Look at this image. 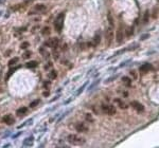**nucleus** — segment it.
<instances>
[{"instance_id": "nucleus-39", "label": "nucleus", "mask_w": 159, "mask_h": 148, "mask_svg": "<svg viewBox=\"0 0 159 148\" xmlns=\"http://www.w3.org/2000/svg\"><path fill=\"white\" fill-rule=\"evenodd\" d=\"M4 1V0H0V3H1V2H3Z\"/></svg>"}, {"instance_id": "nucleus-31", "label": "nucleus", "mask_w": 159, "mask_h": 148, "mask_svg": "<svg viewBox=\"0 0 159 148\" xmlns=\"http://www.w3.org/2000/svg\"><path fill=\"white\" fill-rule=\"evenodd\" d=\"M130 75L133 76L134 79H136V78H137V74H136V72H135V71H130Z\"/></svg>"}, {"instance_id": "nucleus-3", "label": "nucleus", "mask_w": 159, "mask_h": 148, "mask_svg": "<svg viewBox=\"0 0 159 148\" xmlns=\"http://www.w3.org/2000/svg\"><path fill=\"white\" fill-rule=\"evenodd\" d=\"M58 43H59V40L57 39V38H52V39H50L49 41H47L45 44L51 47V48L54 49V50H56L57 47H58Z\"/></svg>"}, {"instance_id": "nucleus-23", "label": "nucleus", "mask_w": 159, "mask_h": 148, "mask_svg": "<svg viewBox=\"0 0 159 148\" xmlns=\"http://www.w3.org/2000/svg\"><path fill=\"white\" fill-rule=\"evenodd\" d=\"M107 17H108V21H109L110 27H112V25H114V19H112V17H111V14H110V13H108Z\"/></svg>"}, {"instance_id": "nucleus-10", "label": "nucleus", "mask_w": 159, "mask_h": 148, "mask_svg": "<svg viewBox=\"0 0 159 148\" xmlns=\"http://www.w3.org/2000/svg\"><path fill=\"white\" fill-rule=\"evenodd\" d=\"M34 10L36 11V12H44L45 10H46V5L42 3H39V4H36L35 6H34Z\"/></svg>"}, {"instance_id": "nucleus-6", "label": "nucleus", "mask_w": 159, "mask_h": 148, "mask_svg": "<svg viewBox=\"0 0 159 148\" xmlns=\"http://www.w3.org/2000/svg\"><path fill=\"white\" fill-rule=\"evenodd\" d=\"M2 122L5 123V124H8V125H12V124H14L15 118L13 117L12 115L8 114V115H4L3 117H2Z\"/></svg>"}, {"instance_id": "nucleus-4", "label": "nucleus", "mask_w": 159, "mask_h": 148, "mask_svg": "<svg viewBox=\"0 0 159 148\" xmlns=\"http://www.w3.org/2000/svg\"><path fill=\"white\" fill-rule=\"evenodd\" d=\"M130 105H131V107L136 110V111H138V112H143L144 111L143 105H142V104H140L139 101H131V103H130Z\"/></svg>"}, {"instance_id": "nucleus-28", "label": "nucleus", "mask_w": 159, "mask_h": 148, "mask_svg": "<svg viewBox=\"0 0 159 148\" xmlns=\"http://www.w3.org/2000/svg\"><path fill=\"white\" fill-rule=\"evenodd\" d=\"M131 34H133V27H128V29H127V32H126V35L130 36Z\"/></svg>"}, {"instance_id": "nucleus-30", "label": "nucleus", "mask_w": 159, "mask_h": 148, "mask_svg": "<svg viewBox=\"0 0 159 148\" xmlns=\"http://www.w3.org/2000/svg\"><path fill=\"white\" fill-rule=\"evenodd\" d=\"M86 85H87V84L83 85V86H82V87H81V88H80V90H78V91H77V93H76V94H77V95H78V94H80V93H81V92H82V91H83V90H84V88H85V87H86Z\"/></svg>"}, {"instance_id": "nucleus-25", "label": "nucleus", "mask_w": 159, "mask_h": 148, "mask_svg": "<svg viewBox=\"0 0 159 148\" xmlns=\"http://www.w3.org/2000/svg\"><path fill=\"white\" fill-rule=\"evenodd\" d=\"M101 108H102V111H103L104 113L107 114V111H108V105H102V106H101Z\"/></svg>"}, {"instance_id": "nucleus-21", "label": "nucleus", "mask_w": 159, "mask_h": 148, "mask_svg": "<svg viewBox=\"0 0 159 148\" xmlns=\"http://www.w3.org/2000/svg\"><path fill=\"white\" fill-rule=\"evenodd\" d=\"M56 76H57L56 71H54V70H52V71L49 73V77H50L51 79H55V78H56Z\"/></svg>"}, {"instance_id": "nucleus-13", "label": "nucleus", "mask_w": 159, "mask_h": 148, "mask_svg": "<svg viewBox=\"0 0 159 148\" xmlns=\"http://www.w3.org/2000/svg\"><path fill=\"white\" fill-rule=\"evenodd\" d=\"M114 101H116V103L118 104V105H119V107H120L121 109H126V108H127V105L124 103V101H121V99H116Z\"/></svg>"}, {"instance_id": "nucleus-29", "label": "nucleus", "mask_w": 159, "mask_h": 148, "mask_svg": "<svg viewBox=\"0 0 159 148\" xmlns=\"http://www.w3.org/2000/svg\"><path fill=\"white\" fill-rule=\"evenodd\" d=\"M30 56H31V52H30V51H28V52H25L24 54H23V58H29Z\"/></svg>"}, {"instance_id": "nucleus-12", "label": "nucleus", "mask_w": 159, "mask_h": 148, "mask_svg": "<svg viewBox=\"0 0 159 148\" xmlns=\"http://www.w3.org/2000/svg\"><path fill=\"white\" fill-rule=\"evenodd\" d=\"M122 80H123V82H124L125 86H127V87H130V86H131V79H130L129 77H127V76H124V77L122 78Z\"/></svg>"}, {"instance_id": "nucleus-5", "label": "nucleus", "mask_w": 159, "mask_h": 148, "mask_svg": "<svg viewBox=\"0 0 159 148\" xmlns=\"http://www.w3.org/2000/svg\"><path fill=\"white\" fill-rule=\"evenodd\" d=\"M116 39L118 43H122L123 39H124V33H123V30L121 27H119L118 31H117V36H116Z\"/></svg>"}, {"instance_id": "nucleus-34", "label": "nucleus", "mask_w": 159, "mask_h": 148, "mask_svg": "<svg viewBox=\"0 0 159 148\" xmlns=\"http://www.w3.org/2000/svg\"><path fill=\"white\" fill-rule=\"evenodd\" d=\"M49 85H50V82H44V87H46V88H48Z\"/></svg>"}, {"instance_id": "nucleus-24", "label": "nucleus", "mask_w": 159, "mask_h": 148, "mask_svg": "<svg viewBox=\"0 0 159 148\" xmlns=\"http://www.w3.org/2000/svg\"><path fill=\"white\" fill-rule=\"evenodd\" d=\"M85 117H86V120L88 121V122H90V123H92V122H93V117H92V115H91L90 113H87Z\"/></svg>"}, {"instance_id": "nucleus-37", "label": "nucleus", "mask_w": 159, "mask_h": 148, "mask_svg": "<svg viewBox=\"0 0 159 148\" xmlns=\"http://www.w3.org/2000/svg\"><path fill=\"white\" fill-rule=\"evenodd\" d=\"M11 54V51H8V52L5 53V56H8V55H10Z\"/></svg>"}, {"instance_id": "nucleus-7", "label": "nucleus", "mask_w": 159, "mask_h": 148, "mask_svg": "<svg viewBox=\"0 0 159 148\" xmlns=\"http://www.w3.org/2000/svg\"><path fill=\"white\" fill-rule=\"evenodd\" d=\"M75 129L78 132H87V131H88V127H87L84 123H78L75 126Z\"/></svg>"}, {"instance_id": "nucleus-9", "label": "nucleus", "mask_w": 159, "mask_h": 148, "mask_svg": "<svg viewBox=\"0 0 159 148\" xmlns=\"http://www.w3.org/2000/svg\"><path fill=\"white\" fill-rule=\"evenodd\" d=\"M153 69V66L151 65V63H144V65H142L141 67H140V72H142V73H145V72L150 71V70Z\"/></svg>"}, {"instance_id": "nucleus-15", "label": "nucleus", "mask_w": 159, "mask_h": 148, "mask_svg": "<svg viewBox=\"0 0 159 148\" xmlns=\"http://www.w3.org/2000/svg\"><path fill=\"white\" fill-rule=\"evenodd\" d=\"M100 41H101V36H100V34H97V35L93 37V46H98V44L100 43Z\"/></svg>"}, {"instance_id": "nucleus-27", "label": "nucleus", "mask_w": 159, "mask_h": 148, "mask_svg": "<svg viewBox=\"0 0 159 148\" xmlns=\"http://www.w3.org/2000/svg\"><path fill=\"white\" fill-rule=\"evenodd\" d=\"M148 15H150V14H148V11H146V12H145V14H144V23H146V22H147V20H148Z\"/></svg>"}, {"instance_id": "nucleus-16", "label": "nucleus", "mask_w": 159, "mask_h": 148, "mask_svg": "<svg viewBox=\"0 0 159 148\" xmlns=\"http://www.w3.org/2000/svg\"><path fill=\"white\" fill-rule=\"evenodd\" d=\"M18 68H20V66H17V67H15V68H12V69H11L10 71L8 72V74H6V79H8V78H10V76L12 75V74L14 73V72L16 71L17 69H18Z\"/></svg>"}, {"instance_id": "nucleus-1", "label": "nucleus", "mask_w": 159, "mask_h": 148, "mask_svg": "<svg viewBox=\"0 0 159 148\" xmlns=\"http://www.w3.org/2000/svg\"><path fill=\"white\" fill-rule=\"evenodd\" d=\"M64 17H65L64 13H61V14L56 17V19H55V21H54V27H55V30H56V32H58V33L61 31V29H63Z\"/></svg>"}, {"instance_id": "nucleus-8", "label": "nucleus", "mask_w": 159, "mask_h": 148, "mask_svg": "<svg viewBox=\"0 0 159 148\" xmlns=\"http://www.w3.org/2000/svg\"><path fill=\"white\" fill-rule=\"evenodd\" d=\"M106 38H107V44L110 46V43H111V41H112V29H111V27H108L107 32H106Z\"/></svg>"}, {"instance_id": "nucleus-18", "label": "nucleus", "mask_w": 159, "mask_h": 148, "mask_svg": "<svg viewBox=\"0 0 159 148\" xmlns=\"http://www.w3.org/2000/svg\"><path fill=\"white\" fill-rule=\"evenodd\" d=\"M50 33H51V31H50V27H44V29H42V31H41V34H42V35H45V36H47V35H50Z\"/></svg>"}, {"instance_id": "nucleus-14", "label": "nucleus", "mask_w": 159, "mask_h": 148, "mask_svg": "<svg viewBox=\"0 0 159 148\" xmlns=\"http://www.w3.org/2000/svg\"><path fill=\"white\" fill-rule=\"evenodd\" d=\"M25 67L29 68V69H33V68H36L37 67V62L36 61H29V62L25 63Z\"/></svg>"}, {"instance_id": "nucleus-20", "label": "nucleus", "mask_w": 159, "mask_h": 148, "mask_svg": "<svg viewBox=\"0 0 159 148\" xmlns=\"http://www.w3.org/2000/svg\"><path fill=\"white\" fill-rule=\"evenodd\" d=\"M32 140L33 137H29V139H25L24 142H23V146H32Z\"/></svg>"}, {"instance_id": "nucleus-35", "label": "nucleus", "mask_w": 159, "mask_h": 148, "mask_svg": "<svg viewBox=\"0 0 159 148\" xmlns=\"http://www.w3.org/2000/svg\"><path fill=\"white\" fill-rule=\"evenodd\" d=\"M127 62H129V60H126L125 62H122V63L120 65V67H124V66H126V63H127Z\"/></svg>"}, {"instance_id": "nucleus-38", "label": "nucleus", "mask_w": 159, "mask_h": 148, "mask_svg": "<svg viewBox=\"0 0 159 148\" xmlns=\"http://www.w3.org/2000/svg\"><path fill=\"white\" fill-rule=\"evenodd\" d=\"M27 2H31V1H33V0H25Z\"/></svg>"}, {"instance_id": "nucleus-17", "label": "nucleus", "mask_w": 159, "mask_h": 148, "mask_svg": "<svg viewBox=\"0 0 159 148\" xmlns=\"http://www.w3.org/2000/svg\"><path fill=\"white\" fill-rule=\"evenodd\" d=\"M116 113V108L114 106H108V111H107V114L109 115H112V114Z\"/></svg>"}, {"instance_id": "nucleus-36", "label": "nucleus", "mask_w": 159, "mask_h": 148, "mask_svg": "<svg viewBox=\"0 0 159 148\" xmlns=\"http://www.w3.org/2000/svg\"><path fill=\"white\" fill-rule=\"evenodd\" d=\"M44 95H45V96H48V95H49V92H48V91H46V92H44Z\"/></svg>"}, {"instance_id": "nucleus-22", "label": "nucleus", "mask_w": 159, "mask_h": 148, "mask_svg": "<svg viewBox=\"0 0 159 148\" xmlns=\"http://www.w3.org/2000/svg\"><path fill=\"white\" fill-rule=\"evenodd\" d=\"M39 103H40V101H39V99H36V101H32V103L30 104V107H31V108H34V107H36V106H37Z\"/></svg>"}, {"instance_id": "nucleus-11", "label": "nucleus", "mask_w": 159, "mask_h": 148, "mask_svg": "<svg viewBox=\"0 0 159 148\" xmlns=\"http://www.w3.org/2000/svg\"><path fill=\"white\" fill-rule=\"evenodd\" d=\"M27 112H28V108L27 107H22V108H20V109L17 110V115L22 116V115H24Z\"/></svg>"}, {"instance_id": "nucleus-33", "label": "nucleus", "mask_w": 159, "mask_h": 148, "mask_svg": "<svg viewBox=\"0 0 159 148\" xmlns=\"http://www.w3.org/2000/svg\"><path fill=\"white\" fill-rule=\"evenodd\" d=\"M147 37H150V35H148V34H145V35H142L140 39H141V40H145Z\"/></svg>"}, {"instance_id": "nucleus-2", "label": "nucleus", "mask_w": 159, "mask_h": 148, "mask_svg": "<svg viewBox=\"0 0 159 148\" xmlns=\"http://www.w3.org/2000/svg\"><path fill=\"white\" fill-rule=\"evenodd\" d=\"M68 141L69 143L73 144V145H81V144L85 143V140L83 137H80L75 134H69L68 135Z\"/></svg>"}, {"instance_id": "nucleus-32", "label": "nucleus", "mask_w": 159, "mask_h": 148, "mask_svg": "<svg viewBox=\"0 0 159 148\" xmlns=\"http://www.w3.org/2000/svg\"><path fill=\"white\" fill-rule=\"evenodd\" d=\"M117 76L118 75H114V76H112V77H110V78H108L107 80H106V82H111V80H114V79H116L117 78Z\"/></svg>"}, {"instance_id": "nucleus-19", "label": "nucleus", "mask_w": 159, "mask_h": 148, "mask_svg": "<svg viewBox=\"0 0 159 148\" xmlns=\"http://www.w3.org/2000/svg\"><path fill=\"white\" fill-rule=\"evenodd\" d=\"M18 60H19V59L17 58V57H15V58H12L10 61H8V66H10V67H13L14 65H16V63L18 62Z\"/></svg>"}, {"instance_id": "nucleus-26", "label": "nucleus", "mask_w": 159, "mask_h": 148, "mask_svg": "<svg viewBox=\"0 0 159 148\" xmlns=\"http://www.w3.org/2000/svg\"><path fill=\"white\" fill-rule=\"evenodd\" d=\"M28 47H29V42H28V41H24V42H22V43H21L20 48H21V49H23V50H24V49H27Z\"/></svg>"}]
</instances>
